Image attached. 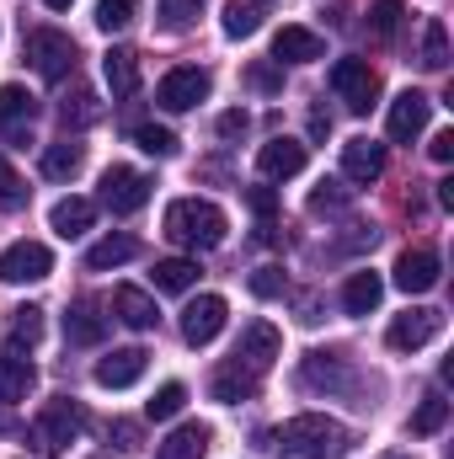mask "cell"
<instances>
[{"mask_svg":"<svg viewBox=\"0 0 454 459\" xmlns=\"http://www.w3.org/2000/svg\"><path fill=\"white\" fill-rule=\"evenodd\" d=\"M225 209H214L209 198H177L166 209V240L188 246V251H214L225 240Z\"/></svg>","mask_w":454,"mask_h":459,"instance_id":"6da1fadb","label":"cell"},{"mask_svg":"<svg viewBox=\"0 0 454 459\" xmlns=\"http://www.w3.org/2000/svg\"><path fill=\"white\" fill-rule=\"evenodd\" d=\"M284 449L300 459H342L347 455V428L342 422H332V417H321V411H300V417H289L284 422Z\"/></svg>","mask_w":454,"mask_h":459,"instance_id":"7a4b0ae2","label":"cell"},{"mask_svg":"<svg viewBox=\"0 0 454 459\" xmlns=\"http://www.w3.org/2000/svg\"><path fill=\"white\" fill-rule=\"evenodd\" d=\"M81 428H86V411H81L70 395H54V401L38 411V422H32V444H38L43 455H65V444H75Z\"/></svg>","mask_w":454,"mask_h":459,"instance_id":"3957f363","label":"cell"},{"mask_svg":"<svg viewBox=\"0 0 454 459\" xmlns=\"http://www.w3.org/2000/svg\"><path fill=\"white\" fill-rule=\"evenodd\" d=\"M27 59L43 81H65L75 70V38L59 32V27H32L27 32Z\"/></svg>","mask_w":454,"mask_h":459,"instance_id":"277c9868","label":"cell"},{"mask_svg":"<svg viewBox=\"0 0 454 459\" xmlns=\"http://www.w3.org/2000/svg\"><path fill=\"white\" fill-rule=\"evenodd\" d=\"M150 204V177L144 171H134V166H108L102 171V209L118 214V220H128V214H139Z\"/></svg>","mask_w":454,"mask_h":459,"instance_id":"5b68a950","label":"cell"},{"mask_svg":"<svg viewBox=\"0 0 454 459\" xmlns=\"http://www.w3.org/2000/svg\"><path fill=\"white\" fill-rule=\"evenodd\" d=\"M54 273V251L43 240H11L0 251V283H43Z\"/></svg>","mask_w":454,"mask_h":459,"instance_id":"8992f818","label":"cell"},{"mask_svg":"<svg viewBox=\"0 0 454 459\" xmlns=\"http://www.w3.org/2000/svg\"><path fill=\"white\" fill-rule=\"evenodd\" d=\"M332 91H337L353 113H369L380 102V75L369 70V59H337L332 65Z\"/></svg>","mask_w":454,"mask_h":459,"instance_id":"52a82bcc","label":"cell"},{"mask_svg":"<svg viewBox=\"0 0 454 459\" xmlns=\"http://www.w3.org/2000/svg\"><path fill=\"white\" fill-rule=\"evenodd\" d=\"M209 70H198V65H182V70H171V75H161V86H155V102L166 108V113H188V108H198L204 97H209Z\"/></svg>","mask_w":454,"mask_h":459,"instance_id":"ba28073f","label":"cell"},{"mask_svg":"<svg viewBox=\"0 0 454 459\" xmlns=\"http://www.w3.org/2000/svg\"><path fill=\"white\" fill-rule=\"evenodd\" d=\"M225 316H230V305L220 299V294H198V299L182 310V342L209 347L220 332H225Z\"/></svg>","mask_w":454,"mask_h":459,"instance_id":"9c48e42d","label":"cell"},{"mask_svg":"<svg viewBox=\"0 0 454 459\" xmlns=\"http://www.w3.org/2000/svg\"><path fill=\"white\" fill-rule=\"evenodd\" d=\"M439 332H444V310H428V305H417V310H406V316H396V321H390L385 342L396 347V352H417V347L433 342Z\"/></svg>","mask_w":454,"mask_h":459,"instance_id":"30bf717a","label":"cell"},{"mask_svg":"<svg viewBox=\"0 0 454 459\" xmlns=\"http://www.w3.org/2000/svg\"><path fill=\"white\" fill-rule=\"evenodd\" d=\"M278 352H284V337H278V326H273V321H246V326H240L235 363H246L251 374H267Z\"/></svg>","mask_w":454,"mask_h":459,"instance_id":"8fae6325","label":"cell"},{"mask_svg":"<svg viewBox=\"0 0 454 459\" xmlns=\"http://www.w3.org/2000/svg\"><path fill=\"white\" fill-rule=\"evenodd\" d=\"M305 160H310V150H305L300 139H267V144L257 150V171H262L267 182H289V177H300Z\"/></svg>","mask_w":454,"mask_h":459,"instance_id":"7c38bea8","label":"cell"},{"mask_svg":"<svg viewBox=\"0 0 454 459\" xmlns=\"http://www.w3.org/2000/svg\"><path fill=\"white\" fill-rule=\"evenodd\" d=\"M144 363H150L144 347H113V352L97 363V385H102V390H128V385L144 379Z\"/></svg>","mask_w":454,"mask_h":459,"instance_id":"4fadbf2b","label":"cell"},{"mask_svg":"<svg viewBox=\"0 0 454 459\" xmlns=\"http://www.w3.org/2000/svg\"><path fill=\"white\" fill-rule=\"evenodd\" d=\"M342 177L358 182V187L380 182V177H385V144H374V139H347V144H342Z\"/></svg>","mask_w":454,"mask_h":459,"instance_id":"5bb4252c","label":"cell"},{"mask_svg":"<svg viewBox=\"0 0 454 459\" xmlns=\"http://www.w3.org/2000/svg\"><path fill=\"white\" fill-rule=\"evenodd\" d=\"M273 59L278 65H316V59H327V43L310 27H278L273 32Z\"/></svg>","mask_w":454,"mask_h":459,"instance_id":"9a60e30c","label":"cell"},{"mask_svg":"<svg viewBox=\"0 0 454 459\" xmlns=\"http://www.w3.org/2000/svg\"><path fill=\"white\" fill-rule=\"evenodd\" d=\"M433 283H439V251L417 246V251H401V256H396V289H406V294H428Z\"/></svg>","mask_w":454,"mask_h":459,"instance_id":"2e32d148","label":"cell"},{"mask_svg":"<svg viewBox=\"0 0 454 459\" xmlns=\"http://www.w3.org/2000/svg\"><path fill=\"white\" fill-rule=\"evenodd\" d=\"M428 117H433V102H428L423 91H401V97L390 102V139H396V144L417 139V134L428 128Z\"/></svg>","mask_w":454,"mask_h":459,"instance_id":"e0dca14e","label":"cell"},{"mask_svg":"<svg viewBox=\"0 0 454 459\" xmlns=\"http://www.w3.org/2000/svg\"><path fill=\"white\" fill-rule=\"evenodd\" d=\"M113 316L128 326V332H150V326L161 321L155 299H150L144 289H134V283H118V289H113Z\"/></svg>","mask_w":454,"mask_h":459,"instance_id":"ac0fdd59","label":"cell"},{"mask_svg":"<svg viewBox=\"0 0 454 459\" xmlns=\"http://www.w3.org/2000/svg\"><path fill=\"white\" fill-rule=\"evenodd\" d=\"M257 379H262V374H251L246 363H235V358H230V363H220V368H214V379H209V395H214L220 406L251 401V395H257Z\"/></svg>","mask_w":454,"mask_h":459,"instance_id":"d6986e66","label":"cell"},{"mask_svg":"<svg viewBox=\"0 0 454 459\" xmlns=\"http://www.w3.org/2000/svg\"><path fill=\"white\" fill-rule=\"evenodd\" d=\"M32 385H38L32 363H27L16 347H5V352H0V401H5V406H16V401H27V395H32Z\"/></svg>","mask_w":454,"mask_h":459,"instance_id":"ffe728a7","label":"cell"},{"mask_svg":"<svg viewBox=\"0 0 454 459\" xmlns=\"http://www.w3.org/2000/svg\"><path fill=\"white\" fill-rule=\"evenodd\" d=\"M300 379H305L310 390H347V385H353V368H347L342 352H310Z\"/></svg>","mask_w":454,"mask_h":459,"instance_id":"44dd1931","label":"cell"},{"mask_svg":"<svg viewBox=\"0 0 454 459\" xmlns=\"http://www.w3.org/2000/svg\"><path fill=\"white\" fill-rule=\"evenodd\" d=\"M102 337H108V316H102L97 305H86V299H81V305H70V310H65V342L97 347Z\"/></svg>","mask_w":454,"mask_h":459,"instance_id":"7402d4cb","label":"cell"},{"mask_svg":"<svg viewBox=\"0 0 454 459\" xmlns=\"http://www.w3.org/2000/svg\"><path fill=\"white\" fill-rule=\"evenodd\" d=\"M102 75H108L113 102H128V97L139 91V59H134L128 48H108V54H102Z\"/></svg>","mask_w":454,"mask_h":459,"instance_id":"603a6c76","label":"cell"},{"mask_svg":"<svg viewBox=\"0 0 454 459\" xmlns=\"http://www.w3.org/2000/svg\"><path fill=\"white\" fill-rule=\"evenodd\" d=\"M380 299H385V278L380 273H353L342 283V310L347 316H369V310H380Z\"/></svg>","mask_w":454,"mask_h":459,"instance_id":"cb8c5ba5","label":"cell"},{"mask_svg":"<svg viewBox=\"0 0 454 459\" xmlns=\"http://www.w3.org/2000/svg\"><path fill=\"white\" fill-rule=\"evenodd\" d=\"M92 220H97V204H92V198H59V204H54V214H48L54 235H65V240L86 235V230H92Z\"/></svg>","mask_w":454,"mask_h":459,"instance_id":"d4e9b609","label":"cell"},{"mask_svg":"<svg viewBox=\"0 0 454 459\" xmlns=\"http://www.w3.org/2000/svg\"><path fill=\"white\" fill-rule=\"evenodd\" d=\"M209 455V428L204 422H182L166 444H155V459H204Z\"/></svg>","mask_w":454,"mask_h":459,"instance_id":"484cf974","label":"cell"},{"mask_svg":"<svg viewBox=\"0 0 454 459\" xmlns=\"http://www.w3.org/2000/svg\"><path fill=\"white\" fill-rule=\"evenodd\" d=\"M134 256H139V240L118 230V235H102V240L86 251V267H92V273H108V267H123V262H134Z\"/></svg>","mask_w":454,"mask_h":459,"instance_id":"4316f807","label":"cell"},{"mask_svg":"<svg viewBox=\"0 0 454 459\" xmlns=\"http://www.w3.org/2000/svg\"><path fill=\"white\" fill-rule=\"evenodd\" d=\"M273 16V0H230L225 5V38H251Z\"/></svg>","mask_w":454,"mask_h":459,"instance_id":"83f0119b","label":"cell"},{"mask_svg":"<svg viewBox=\"0 0 454 459\" xmlns=\"http://www.w3.org/2000/svg\"><path fill=\"white\" fill-rule=\"evenodd\" d=\"M150 283H155L161 294H188V289L198 283V262H188V256H166V262H155Z\"/></svg>","mask_w":454,"mask_h":459,"instance_id":"f1b7e54d","label":"cell"},{"mask_svg":"<svg viewBox=\"0 0 454 459\" xmlns=\"http://www.w3.org/2000/svg\"><path fill=\"white\" fill-rule=\"evenodd\" d=\"M81 166H86V150H81L75 139H65V144H48V150H43V177H48V182H70Z\"/></svg>","mask_w":454,"mask_h":459,"instance_id":"f546056e","label":"cell"},{"mask_svg":"<svg viewBox=\"0 0 454 459\" xmlns=\"http://www.w3.org/2000/svg\"><path fill=\"white\" fill-rule=\"evenodd\" d=\"M102 117V102H97V91H86V86H75L65 102H59V123L65 128H92Z\"/></svg>","mask_w":454,"mask_h":459,"instance_id":"4dcf8cb0","label":"cell"},{"mask_svg":"<svg viewBox=\"0 0 454 459\" xmlns=\"http://www.w3.org/2000/svg\"><path fill=\"white\" fill-rule=\"evenodd\" d=\"M38 102L27 86H0V128H16V123H32Z\"/></svg>","mask_w":454,"mask_h":459,"instance_id":"1f68e13d","label":"cell"},{"mask_svg":"<svg viewBox=\"0 0 454 459\" xmlns=\"http://www.w3.org/2000/svg\"><path fill=\"white\" fill-rule=\"evenodd\" d=\"M182 406H188V385H177V379H171V385H161V390L150 395L144 417H150V422H171V417H177Z\"/></svg>","mask_w":454,"mask_h":459,"instance_id":"d6a6232c","label":"cell"},{"mask_svg":"<svg viewBox=\"0 0 454 459\" xmlns=\"http://www.w3.org/2000/svg\"><path fill=\"white\" fill-rule=\"evenodd\" d=\"M444 422H450V401H444V395H428V401L412 411V438H433Z\"/></svg>","mask_w":454,"mask_h":459,"instance_id":"836d02e7","label":"cell"},{"mask_svg":"<svg viewBox=\"0 0 454 459\" xmlns=\"http://www.w3.org/2000/svg\"><path fill=\"white\" fill-rule=\"evenodd\" d=\"M134 144H139L144 155H155V160L177 155V134H171V128H161V123H139V128H134Z\"/></svg>","mask_w":454,"mask_h":459,"instance_id":"e575fe53","label":"cell"},{"mask_svg":"<svg viewBox=\"0 0 454 459\" xmlns=\"http://www.w3.org/2000/svg\"><path fill=\"white\" fill-rule=\"evenodd\" d=\"M204 5H209V0H161V27H166V32H188V27L204 16Z\"/></svg>","mask_w":454,"mask_h":459,"instance_id":"d590c367","label":"cell"},{"mask_svg":"<svg viewBox=\"0 0 454 459\" xmlns=\"http://www.w3.org/2000/svg\"><path fill=\"white\" fill-rule=\"evenodd\" d=\"M423 65H428V70H444V65H450V32H444L439 16L423 27Z\"/></svg>","mask_w":454,"mask_h":459,"instance_id":"8d00e7d4","label":"cell"},{"mask_svg":"<svg viewBox=\"0 0 454 459\" xmlns=\"http://www.w3.org/2000/svg\"><path fill=\"white\" fill-rule=\"evenodd\" d=\"M38 337H43V310H38V305H22L16 321H11V347L22 352V347H32Z\"/></svg>","mask_w":454,"mask_h":459,"instance_id":"74e56055","label":"cell"},{"mask_svg":"<svg viewBox=\"0 0 454 459\" xmlns=\"http://www.w3.org/2000/svg\"><path fill=\"white\" fill-rule=\"evenodd\" d=\"M139 16V0H97V27L102 32H123Z\"/></svg>","mask_w":454,"mask_h":459,"instance_id":"f35d334b","label":"cell"},{"mask_svg":"<svg viewBox=\"0 0 454 459\" xmlns=\"http://www.w3.org/2000/svg\"><path fill=\"white\" fill-rule=\"evenodd\" d=\"M0 209H5V214L27 209V182L11 171V160H5V155H0Z\"/></svg>","mask_w":454,"mask_h":459,"instance_id":"ab89813d","label":"cell"},{"mask_svg":"<svg viewBox=\"0 0 454 459\" xmlns=\"http://www.w3.org/2000/svg\"><path fill=\"white\" fill-rule=\"evenodd\" d=\"M284 289H289L284 267H257V273H251V294H257V299H278Z\"/></svg>","mask_w":454,"mask_h":459,"instance_id":"60d3db41","label":"cell"},{"mask_svg":"<svg viewBox=\"0 0 454 459\" xmlns=\"http://www.w3.org/2000/svg\"><path fill=\"white\" fill-rule=\"evenodd\" d=\"M347 209V193H342V182H321L316 193H310V214H342Z\"/></svg>","mask_w":454,"mask_h":459,"instance_id":"b9f144b4","label":"cell"},{"mask_svg":"<svg viewBox=\"0 0 454 459\" xmlns=\"http://www.w3.org/2000/svg\"><path fill=\"white\" fill-rule=\"evenodd\" d=\"M369 27H374L380 38H390V32L401 27V0H374V11H369Z\"/></svg>","mask_w":454,"mask_h":459,"instance_id":"7bdbcfd3","label":"cell"},{"mask_svg":"<svg viewBox=\"0 0 454 459\" xmlns=\"http://www.w3.org/2000/svg\"><path fill=\"white\" fill-rule=\"evenodd\" d=\"M246 209H251L257 220H273V214H278V193H273V187H246Z\"/></svg>","mask_w":454,"mask_h":459,"instance_id":"ee69618b","label":"cell"},{"mask_svg":"<svg viewBox=\"0 0 454 459\" xmlns=\"http://www.w3.org/2000/svg\"><path fill=\"white\" fill-rule=\"evenodd\" d=\"M246 81H251L257 91H278V86H284V75H278L273 65H251V70H246Z\"/></svg>","mask_w":454,"mask_h":459,"instance_id":"f6af8a7d","label":"cell"},{"mask_svg":"<svg viewBox=\"0 0 454 459\" xmlns=\"http://www.w3.org/2000/svg\"><path fill=\"white\" fill-rule=\"evenodd\" d=\"M428 155L444 166V160H454V128H444V134H433V144H428Z\"/></svg>","mask_w":454,"mask_h":459,"instance_id":"bcb514c9","label":"cell"},{"mask_svg":"<svg viewBox=\"0 0 454 459\" xmlns=\"http://www.w3.org/2000/svg\"><path fill=\"white\" fill-rule=\"evenodd\" d=\"M113 438H118V449H123V455H134V449H139V428H134V422H113Z\"/></svg>","mask_w":454,"mask_h":459,"instance_id":"7dc6e473","label":"cell"},{"mask_svg":"<svg viewBox=\"0 0 454 459\" xmlns=\"http://www.w3.org/2000/svg\"><path fill=\"white\" fill-rule=\"evenodd\" d=\"M246 134V113H225L220 117V139H240Z\"/></svg>","mask_w":454,"mask_h":459,"instance_id":"c3c4849f","label":"cell"},{"mask_svg":"<svg viewBox=\"0 0 454 459\" xmlns=\"http://www.w3.org/2000/svg\"><path fill=\"white\" fill-rule=\"evenodd\" d=\"M310 134H332V117H327V113H310Z\"/></svg>","mask_w":454,"mask_h":459,"instance_id":"681fc988","label":"cell"},{"mask_svg":"<svg viewBox=\"0 0 454 459\" xmlns=\"http://www.w3.org/2000/svg\"><path fill=\"white\" fill-rule=\"evenodd\" d=\"M43 5H48V11H70L75 0H43Z\"/></svg>","mask_w":454,"mask_h":459,"instance_id":"f907efd6","label":"cell"},{"mask_svg":"<svg viewBox=\"0 0 454 459\" xmlns=\"http://www.w3.org/2000/svg\"><path fill=\"white\" fill-rule=\"evenodd\" d=\"M385 459H406V455H385Z\"/></svg>","mask_w":454,"mask_h":459,"instance_id":"816d5d0a","label":"cell"}]
</instances>
